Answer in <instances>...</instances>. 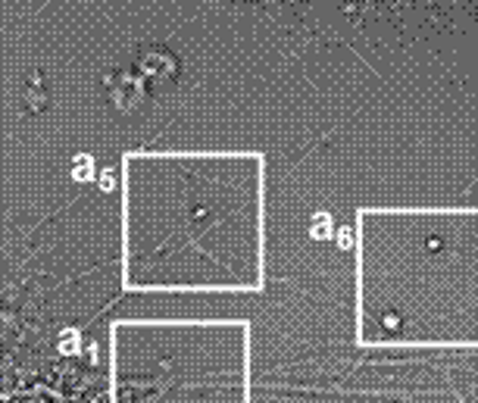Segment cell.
Returning a JSON list of instances; mask_svg holds the SVG:
<instances>
[{"label": "cell", "mask_w": 478, "mask_h": 403, "mask_svg": "<svg viewBox=\"0 0 478 403\" xmlns=\"http://www.w3.org/2000/svg\"><path fill=\"white\" fill-rule=\"evenodd\" d=\"M263 156L125 153L122 285L253 294L263 288Z\"/></svg>", "instance_id": "cell-1"}, {"label": "cell", "mask_w": 478, "mask_h": 403, "mask_svg": "<svg viewBox=\"0 0 478 403\" xmlns=\"http://www.w3.org/2000/svg\"><path fill=\"white\" fill-rule=\"evenodd\" d=\"M363 347H478V210H360Z\"/></svg>", "instance_id": "cell-2"}, {"label": "cell", "mask_w": 478, "mask_h": 403, "mask_svg": "<svg viewBox=\"0 0 478 403\" xmlns=\"http://www.w3.org/2000/svg\"><path fill=\"white\" fill-rule=\"evenodd\" d=\"M113 403H250L247 322H144L110 331Z\"/></svg>", "instance_id": "cell-3"}]
</instances>
